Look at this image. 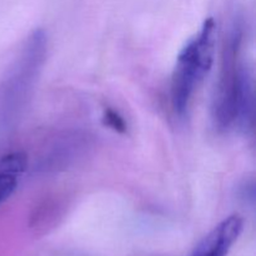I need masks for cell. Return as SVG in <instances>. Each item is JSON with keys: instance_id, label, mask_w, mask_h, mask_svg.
Listing matches in <instances>:
<instances>
[{"instance_id": "8992f818", "label": "cell", "mask_w": 256, "mask_h": 256, "mask_svg": "<svg viewBox=\"0 0 256 256\" xmlns=\"http://www.w3.org/2000/svg\"><path fill=\"white\" fill-rule=\"evenodd\" d=\"M104 122L109 128L118 132H126V124H125L124 119L119 115V112H115L112 109H105L104 112Z\"/></svg>"}, {"instance_id": "5b68a950", "label": "cell", "mask_w": 256, "mask_h": 256, "mask_svg": "<svg viewBox=\"0 0 256 256\" xmlns=\"http://www.w3.org/2000/svg\"><path fill=\"white\" fill-rule=\"evenodd\" d=\"M26 168L28 156L25 152H12L0 156V205L14 194Z\"/></svg>"}, {"instance_id": "277c9868", "label": "cell", "mask_w": 256, "mask_h": 256, "mask_svg": "<svg viewBox=\"0 0 256 256\" xmlns=\"http://www.w3.org/2000/svg\"><path fill=\"white\" fill-rule=\"evenodd\" d=\"M244 229V219L234 214L220 222L189 256H228Z\"/></svg>"}, {"instance_id": "6da1fadb", "label": "cell", "mask_w": 256, "mask_h": 256, "mask_svg": "<svg viewBox=\"0 0 256 256\" xmlns=\"http://www.w3.org/2000/svg\"><path fill=\"white\" fill-rule=\"evenodd\" d=\"M244 30L239 20L225 36L219 79L212 98V116L219 132L252 128L254 120V82L242 58Z\"/></svg>"}, {"instance_id": "7a4b0ae2", "label": "cell", "mask_w": 256, "mask_h": 256, "mask_svg": "<svg viewBox=\"0 0 256 256\" xmlns=\"http://www.w3.org/2000/svg\"><path fill=\"white\" fill-rule=\"evenodd\" d=\"M48 56V36L36 29L25 39L22 49L0 84V124L9 128L26 109Z\"/></svg>"}, {"instance_id": "3957f363", "label": "cell", "mask_w": 256, "mask_h": 256, "mask_svg": "<svg viewBox=\"0 0 256 256\" xmlns=\"http://www.w3.org/2000/svg\"><path fill=\"white\" fill-rule=\"evenodd\" d=\"M215 44L216 25L212 18H208L178 56L170 82V105L179 119L188 114L198 88L212 69Z\"/></svg>"}]
</instances>
